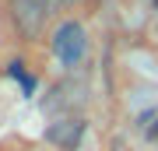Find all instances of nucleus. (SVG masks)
Returning <instances> with one entry per match:
<instances>
[{"label":"nucleus","instance_id":"1","mask_svg":"<svg viewBox=\"0 0 158 151\" xmlns=\"http://www.w3.org/2000/svg\"><path fill=\"white\" fill-rule=\"evenodd\" d=\"M53 53L60 56L63 67H77L88 53V32L81 21H63L53 35Z\"/></svg>","mask_w":158,"mask_h":151},{"label":"nucleus","instance_id":"2","mask_svg":"<svg viewBox=\"0 0 158 151\" xmlns=\"http://www.w3.org/2000/svg\"><path fill=\"white\" fill-rule=\"evenodd\" d=\"M7 7H11V21L21 39L42 35L46 18H49V0H7Z\"/></svg>","mask_w":158,"mask_h":151},{"label":"nucleus","instance_id":"3","mask_svg":"<svg viewBox=\"0 0 158 151\" xmlns=\"http://www.w3.org/2000/svg\"><path fill=\"white\" fill-rule=\"evenodd\" d=\"M81 134H85V120L81 116H60V120H53L49 127H46V141L49 144H56L63 151H74L81 144Z\"/></svg>","mask_w":158,"mask_h":151},{"label":"nucleus","instance_id":"4","mask_svg":"<svg viewBox=\"0 0 158 151\" xmlns=\"http://www.w3.org/2000/svg\"><path fill=\"white\" fill-rule=\"evenodd\" d=\"M85 95H88V88H85L81 81H63V84L53 88V99L46 102V109H49V112L60 109V116H63V112H70V109H81Z\"/></svg>","mask_w":158,"mask_h":151},{"label":"nucleus","instance_id":"5","mask_svg":"<svg viewBox=\"0 0 158 151\" xmlns=\"http://www.w3.org/2000/svg\"><path fill=\"white\" fill-rule=\"evenodd\" d=\"M56 4H74V0H56Z\"/></svg>","mask_w":158,"mask_h":151}]
</instances>
